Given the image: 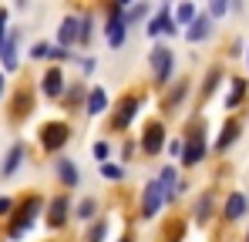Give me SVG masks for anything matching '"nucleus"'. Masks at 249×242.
Masks as SVG:
<instances>
[{
	"instance_id": "1",
	"label": "nucleus",
	"mask_w": 249,
	"mask_h": 242,
	"mask_svg": "<svg viewBox=\"0 0 249 242\" xmlns=\"http://www.w3.org/2000/svg\"><path fill=\"white\" fill-rule=\"evenodd\" d=\"M165 199H168L165 185H162V182H148V185H145V199H142V215L152 219V215L162 208V202H165Z\"/></svg>"
},
{
	"instance_id": "2",
	"label": "nucleus",
	"mask_w": 249,
	"mask_h": 242,
	"mask_svg": "<svg viewBox=\"0 0 249 242\" xmlns=\"http://www.w3.org/2000/svg\"><path fill=\"white\" fill-rule=\"evenodd\" d=\"M68 141V124H44L41 131V145L47 152H54V148H61Z\"/></svg>"
},
{
	"instance_id": "3",
	"label": "nucleus",
	"mask_w": 249,
	"mask_h": 242,
	"mask_svg": "<svg viewBox=\"0 0 249 242\" xmlns=\"http://www.w3.org/2000/svg\"><path fill=\"white\" fill-rule=\"evenodd\" d=\"M152 68H155L159 81H168V74H172V51L168 47H155L152 51Z\"/></svg>"
},
{
	"instance_id": "4",
	"label": "nucleus",
	"mask_w": 249,
	"mask_h": 242,
	"mask_svg": "<svg viewBox=\"0 0 249 242\" xmlns=\"http://www.w3.org/2000/svg\"><path fill=\"white\" fill-rule=\"evenodd\" d=\"M175 31H178V27H175V20L168 17V3H165V7H162V10L152 17V24H148V34H152V37H159V34H175Z\"/></svg>"
},
{
	"instance_id": "5",
	"label": "nucleus",
	"mask_w": 249,
	"mask_h": 242,
	"mask_svg": "<svg viewBox=\"0 0 249 242\" xmlns=\"http://www.w3.org/2000/svg\"><path fill=\"white\" fill-rule=\"evenodd\" d=\"M206 155V138L202 135H192V141H185V152H182V161L192 168V165H199Z\"/></svg>"
},
{
	"instance_id": "6",
	"label": "nucleus",
	"mask_w": 249,
	"mask_h": 242,
	"mask_svg": "<svg viewBox=\"0 0 249 242\" xmlns=\"http://www.w3.org/2000/svg\"><path fill=\"white\" fill-rule=\"evenodd\" d=\"M105 37H108L111 47H122V44H124V17H122V14H111V17H108Z\"/></svg>"
},
{
	"instance_id": "7",
	"label": "nucleus",
	"mask_w": 249,
	"mask_h": 242,
	"mask_svg": "<svg viewBox=\"0 0 249 242\" xmlns=\"http://www.w3.org/2000/svg\"><path fill=\"white\" fill-rule=\"evenodd\" d=\"M37 208H41V202H37V199H31L27 205H24V212H20V222H14V225H10V236H14V239H17V236H20V232H24V229L34 222Z\"/></svg>"
},
{
	"instance_id": "8",
	"label": "nucleus",
	"mask_w": 249,
	"mask_h": 242,
	"mask_svg": "<svg viewBox=\"0 0 249 242\" xmlns=\"http://www.w3.org/2000/svg\"><path fill=\"white\" fill-rule=\"evenodd\" d=\"M209 34H212V20H209V17H196V20H192V27L185 31V40H189V44H196V40H206Z\"/></svg>"
},
{
	"instance_id": "9",
	"label": "nucleus",
	"mask_w": 249,
	"mask_h": 242,
	"mask_svg": "<svg viewBox=\"0 0 249 242\" xmlns=\"http://www.w3.org/2000/svg\"><path fill=\"white\" fill-rule=\"evenodd\" d=\"M162 141H165V138H162V128L152 124V128L145 131V138H142V148H145L148 155H159V152H162Z\"/></svg>"
},
{
	"instance_id": "10",
	"label": "nucleus",
	"mask_w": 249,
	"mask_h": 242,
	"mask_svg": "<svg viewBox=\"0 0 249 242\" xmlns=\"http://www.w3.org/2000/svg\"><path fill=\"white\" fill-rule=\"evenodd\" d=\"M61 91H64V74L54 68V71L44 74V94H47V98H57Z\"/></svg>"
},
{
	"instance_id": "11",
	"label": "nucleus",
	"mask_w": 249,
	"mask_h": 242,
	"mask_svg": "<svg viewBox=\"0 0 249 242\" xmlns=\"http://www.w3.org/2000/svg\"><path fill=\"white\" fill-rule=\"evenodd\" d=\"M249 208V202H246V195H239V192H232L229 195V202H226V219H243V212Z\"/></svg>"
},
{
	"instance_id": "12",
	"label": "nucleus",
	"mask_w": 249,
	"mask_h": 242,
	"mask_svg": "<svg viewBox=\"0 0 249 242\" xmlns=\"http://www.w3.org/2000/svg\"><path fill=\"white\" fill-rule=\"evenodd\" d=\"M14 51H17V34H10V37L3 40V47H0V57H3V68H7V71H14V68H17Z\"/></svg>"
},
{
	"instance_id": "13",
	"label": "nucleus",
	"mask_w": 249,
	"mask_h": 242,
	"mask_svg": "<svg viewBox=\"0 0 249 242\" xmlns=\"http://www.w3.org/2000/svg\"><path fill=\"white\" fill-rule=\"evenodd\" d=\"M135 111H138V101H135V98H124L122 111H118V118H115V128H128V121L135 118Z\"/></svg>"
},
{
	"instance_id": "14",
	"label": "nucleus",
	"mask_w": 249,
	"mask_h": 242,
	"mask_svg": "<svg viewBox=\"0 0 249 242\" xmlns=\"http://www.w3.org/2000/svg\"><path fill=\"white\" fill-rule=\"evenodd\" d=\"M81 37V20H74V17H68L64 24H61V44H71V40Z\"/></svg>"
},
{
	"instance_id": "15",
	"label": "nucleus",
	"mask_w": 249,
	"mask_h": 242,
	"mask_svg": "<svg viewBox=\"0 0 249 242\" xmlns=\"http://www.w3.org/2000/svg\"><path fill=\"white\" fill-rule=\"evenodd\" d=\"M236 135H239V124H236V121H226V128H222V135H219L215 148H219V152H222V148H229V145L236 141Z\"/></svg>"
},
{
	"instance_id": "16",
	"label": "nucleus",
	"mask_w": 249,
	"mask_h": 242,
	"mask_svg": "<svg viewBox=\"0 0 249 242\" xmlns=\"http://www.w3.org/2000/svg\"><path fill=\"white\" fill-rule=\"evenodd\" d=\"M57 175H61V182H64L68 189H71V185H78V172H74V165H71L68 158L57 161Z\"/></svg>"
},
{
	"instance_id": "17",
	"label": "nucleus",
	"mask_w": 249,
	"mask_h": 242,
	"mask_svg": "<svg viewBox=\"0 0 249 242\" xmlns=\"http://www.w3.org/2000/svg\"><path fill=\"white\" fill-rule=\"evenodd\" d=\"M68 219V199H54L51 202V225H64Z\"/></svg>"
},
{
	"instance_id": "18",
	"label": "nucleus",
	"mask_w": 249,
	"mask_h": 242,
	"mask_svg": "<svg viewBox=\"0 0 249 242\" xmlns=\"http://www.w3.org/2000/svg\"><path fill=\"white\" fill-rule=\"evenodd\" d=\"M105 101H108V98H105V91H101V87H94V91L88 94V111H91V115H101V111H105Z\"/></svg>"
},
{
	"instance_id": "19",
	"label": "nucleus",
	"mask_w": 249,
	"mask_h": 242,
	"mask_svg": "<svg viewBox=\"0 0 249 242\" xmlns=\"http://www.w3.org/2000/svg\"><path fill=\"white\" fill-rule=\"evenodd\" d=\"M20 158H24V145H14L10 155H7V165H3V175H14L17 165H20Z\"/></svg>"
},
{
	"instance_id": "20",
	"label": "nucleus",
	"mask_w": 249,
	"mask_h": 242,
	"mask_svg": "<svg viewBox=\"0 0 249 242\" xmlns=\"http://www.w3.org/2000/svg\"><path fill=\"white\" fill-rule=\"evenodd\" d=\"M196 17H199V14H196V7H192V3H182V7H178V14H175V24H182V27H185V24H192Z\"/></svg>"
},
{
	"instance_id": "21",
	"label": "nucleus",
	"mask_w": 249,
	"mask_h": 242,
	"mask_svg": "<svg viewBox=\"0 0 249 242\" xmlns=\"http://www.w3.org/2000/svg\"><path fill=\"white\" fill-rule=\"evenodd\" d=\"M243 91H246V81H232V91H229V98H226V108H236L239 98H243Z\"/></svg>"
},
{
	"instance_id": "22",
	"label": "nucleus",
	"mask_w": 249,
	"mask_h": 242,
	"mask_svg": "<svg viewBox=\"0 0 249 242\" xmlns=\"http://www.w3.org/2000/svg\"><path fill=\"white\" fill-rule=\"evenodd\" d=\"M209 10H212V17H222L229 10V0H209Z\"/></svg>"
},
{
	"instance_id": "23",
	"label": "nucleus",
	"mask_w": 249,
	"mask_h": 242,
	"mask_svg": "<svg viewBox=\"0 0 249 242\" xmlns=\"http://www.w3.org/2000/svg\"><path fill=\"white\" fill-rule=\"evenodd\" d=\"M101 175L115 182V178H122V168H118V165H108V161H105V165H101Z\"/></svg>"
},
{
	"instance_id": "24",
	"label": "nucleus",
	"mask_w": 249,
	"mask_h": 242,
	"mask_svg": "<svg viewBox=\"0 0 249 242\" xmlns=\"http://www.w3.org/2000/svg\"><path fill=\"white\" fill-rule=\"evenodd\" d=\"M91 212H94V202H91V199L78 205V219H91Z\"/></svg>"
},
{
	"instance_id": "25",
	"label": "nucleus",
	"mask_w": 249,
	"mask_h": 242,
	"mask_svg": "<svg viewBox=\"0 0 249 242\" xmlns=\"http://www.w3.org/2000/svg\"><path fill=\"white\" fill-rule=\"evenodd\" d=\"M159 182H162V185H172V182H175V168H162V175H159Z\"/></svg>"
},
{
	"instance_id": "26",
	"label": "nucleus",
	"mask_w": 249,
	"mask_h": 242,
	"mask_svg": "<svg viewBox=\"0 0 249 242\" xmlns=\"http://www.w3.org/2000/svg\"><path fill=\"white\" fill-rule=\"evenodd\" d=\"M51 57H54V61H68L71 54H68V47H51Z\"/></svg>"
},
{
	"instance_id": "27",
	"label": "nucleus",
	"mask_w": 249,
	"mask_h": 242,
	"mask_svg": "<svg viewBox=\"0 0 249 242\" xmlns=\"http://www.w3.org/2000/svg\"><path fill=\"white\" fill-rule=\"evenodd\" d=\"M31 57H51V47H47V44H37V47L31 51Z\"/></svg>"
},
{
	"instance_id": "28",
	"label": "nucleus",
	"mask_w": 249,
	"mask_h": 242,
	"mask_svg": "<svg viewBox=\"0 0 249 242\" xmlns=\"http://www.w3.org/2000/svg\"><path fill=\"white\" fill-rule=\"evenodd\" d=\"M94 155L105 161V158H108V145H105V141H98V145H94Z\"/></svg>"
},
{
	"instance_id": "29",
	"label": "nucleus",
	"mask_w": 249,
	"mask_h": 242,
	"mask_svg": "<svg viewBox=\"0 0 249 242\" xmlns=\"http://www.w3.org/2000/svg\"><path fill=\"white\" fill-rule=\"evenodd\" d=\"M88 37H91V20L84 17V20H81V37H78V40H88Z\"/></svg>"
},
{
	"instance_id": "30",
	"label": "nucleus",
	"mask_w": 249,
	"mask_h": 242,
	"mask_svg": "<svg viewBox=\"0 0 249 242\" xmlns=\"http://www.w3.org/2000/svg\"><path fill=\"white\" fill-rule=\"evenodd\" d=\"M105 239V225H94V232H91V242H101Z\"/></svg>"
},
{
	"instance_id": "31",
	"label": "nucleus",
	"mask_w": 249,
	"mask_h": 242,
	"mask_svg": "<svg viewBox=\"0 0 249 242\" xmlns=\"http://www.w3.org/2000/svg\"><path fill=\"white\" fill-rule=\"evenodd\" d=\"M10 212V199H0V215H7Z\"/></svg>"
},
{
	"instance_id": "32",
	"label": "nucleus",
	"mask_w": 249,
	"mask_h": 242,
	"mask_svg": "<svg viewBox=\"0 0 249 242\" xmlns=\"http://www.w3.org/2000/svg\"><path fill=\"white\" fill-rule=\"evenodd\" d=\"M0 91H3V78H0Z\"/></svg>"
},
{
	"instance_id": "33",
	"label": "nucleus",
	"mask_w": 249,
	"mask_h": 242,
	"mask_svg": "<svg viewBox=\"0 0 249 242\" xmlns=\"http://www.w3.org/2000/svg\"><path fill=\"white\" fill-rule=\"evenodd\" d=\"M122 242H128V239H122Z\"/></svg>"
},
{
	"instance_id": "34",
	"label": "nucleus",
	"mask_w": 249,
	"mask_h": 242,
	"mask_svg": "<svg viewBox=\"0 0 249 242\" xmlns=\"http://www.w3.org/2000/svg\"><path fill=\"white\" fill-rule=\"evenodd\" d=\"M246 242H249V236H246Z\"/></svg>"
},
{
	"instance_id": "35",
	"label": "nucleus",
	"mask_w": 249,
	"mask_h": 242,
	"mask_svg": "<svg viewBox=\"0 0 249 242\" xmlns=\"http://www.w3.org/2000/svg\"><path fill=\"white\" fill-rule=\"evenodd\" d=\"M246 57H249V54H246Z\"/></svg>"
}]
</instances>
